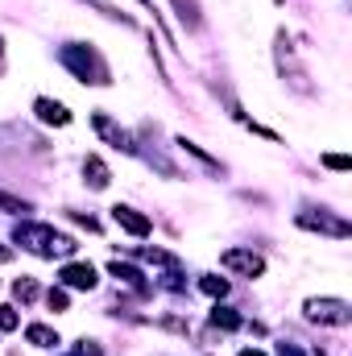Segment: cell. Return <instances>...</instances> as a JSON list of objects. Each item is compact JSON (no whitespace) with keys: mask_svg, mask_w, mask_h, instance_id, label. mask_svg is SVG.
I'll return each mask as SVG.
<instances>
[{"mask_svg":"<svg viewBox=\"0 0 352 356\" xmlns=\"http://www.w3.org/2000/svg\"><path fill=\"white\" fill-rule=\"evenodd\" d=\"M58 58H63V67H67L79 83H95V88L112 83V71H108V63L99 58V50H95V46L71 42V46H63V50H58Z\"/></svg>","mask_w":352,"mask_h":356,"instance_id":"obj_1","label":"cell"},{"mask_svg":"<svg viewBox=\"0 0 352 356\" xmlns=\"http://www.w3.org/2000/svg\"><path fill=\"white\" fill-rule=\"evenodd\" d=\"M17 241L38 257H71L79 249L67 232H54L50 224H17Z\"/></svg>","mask_w":352,"mask_h":356,"instance_id":"obj_2","label":"cell"},{"mask_svg":"<svg viewBox=\"0 0 352 356\" xmlns=\"http://www.w3.org/2000/svg\"><path fill=\"white\" fill-rule=\"evenodd\" d=\"M307 319L311 323H328V327H344L352 319V311H349V302L344 298H307Z\"/></svg>","mask_w":352,"mask_h":356,"instance_id":"obj_3","label":"cell"},{"mask_svg":"<svg viewBox=\"0 0 352 356\" xmlns=\"http://www.w3.org/2000/svg\"><path fill=\"white\" fill-rule=\"evenodd\" d=\"M278 71L286 75V83L294 91H303V95H311V83H307V71L294 63V46H290V38L286 33H278Z\"/></svg>","mask_w":352,"mask_h":356,"instance_id":"obj_4","label":"cell"},{"mask_svg":"<svg viewBox=\"0 0 352 356\" xmlns=\"http://www.w3.org/2000/svg\"><path fill=\"white\" fill-rule=\"evenodd\" d=\"M220 266L228 273H241V277H262L265 273V257L253 249H224L220 253Z\"/></svg>","mask_w":352,"mask_h":356,"instance_id":"obj_5","label":"cell"},{"mask_svg":"<svg viewBox=\"0 0 352 356\" xmlns=\"http://www.w3.org/2000/svg\"><path fill=\"white\" fill-rule=\"evenodd\" d=\"M91 124H95V133H99V137H108L116 149H125V154H137V141H133V133H125V129H120L112 116L95 112V116H91Z\"/></svg>","mask_w":352,"mask_h":356,"instance_id":"obj_6","label":"cell"},{"mask_svg":"<svg viewBox=\"0 0 352 356\" xmlns=\"http://www.w3.org/2000/svg\"><path fill=\"white\" fill-rule=\"evenodd\" d=\"M95 266L88 261H71V266L58 269V286H67V290H95Z\"/></svg>","mask_w":352,"mask_h":356,"instance_id":"obj_7","label":"cell"},{"mask_svg":"<svg viewBox=\"0 0 352 356\" xmlns=\"http://www.w3.org/2000/svg\"><path fill=\"white\" fill-rule=\"evenodd\" d=\"M112 220H116L129 236H150V232H154L150 216H141V211H137V207H129V203H116V207H112Z\"/></svg>","mask_w":352,"mask_h":356,"instance_id":"obj_8","label":"cell"},{"mask_svg":"<svg viewBox=\"0 0 352 356\" xmlns=\"http://www.w3.org/2000/svg\"><path fill=\"white\" fill-rule=\"evenodd\" d=\"M33 112H38L42 124H54V129H67V124H71L67 104H58V99H50V95H38V99H33Z\"/></svg>","mask_w":352,"mask_h":356,"instance_id":"obj_9","label":"cell"},{"mask_svg":"<svg viewBox=\"0 0 352 356\" xmlns=\"http://www.w3.org/2000/svg\"><path fill=\"white\" fill-rule=\"evenodd\" d=\"M298 228H319V232H332V236H349L352 232L344 220H332V216H298Z\"/></svg>","mask_w":352,"mask_h":356,"instance_id":"obj_10","label":"cell"},{"mask_svg":"<svg viewBox=\"0 0 352 356\" xmlns=\"http://www.w3.org/2000/svg\"><path fill=\"white\" fill-rule=\"evenodd\" d=\"M83 178H88L91 191H104V186L112 182L108 166H104V158H95V154H88V158H83Z\"/></svg>","mask_w":352,"mask_h":356,"instance_id":"obj_11","label":"cell"},{"mask_svg":"<svg viewBox=\"0 0 352 356\" xmlns=\"http://www.w3.org/2000/svg\"><path fill=\"white\" fill-rule=\"evenodd\" d=\"M25 340L38 344V348H54L58 344V332H50L46 323H33V327H25Z\"/></svg>","mask_w":352,"mask_h":356,"instance_id":"obj_12","label":"cell"},{"mask_svg":"<svg viewBox=\"0 0 352 356\" xmlns=\"http://www.w3.org/2000/svg\"><path fill=\"white\" fill-rule=\"evenodd\" d=\"M211 327H220V332H237V327H241V315H237L232 307H216V311H211Z\"/></svg>","mask_w":352,"mask_h":356,"instance_id":"obj_13","label":"cell"},{"mask_svg":"<svg viewBox=\"0 0 352 356\" xmlns=\"http://www.w3.org/2000/svg\"><path fill=\"white\" fill-rule=\"evenodd\" d=\"M175 8H178V21H182L186 29H199V25H203V17H199V4H195V0H175Z\"/></svg>","mask_w":352,"mask_h":356,"instance_id":"obj_14","label":"cell"},{"mask_svg":"<svg viewBox=\"0 0 352 356\" xmlns=\"http://www.w3.org/2000/svg\"><path fill=\"white\" fill-rule=\"evenodd\" d=\"M178 149H182V154H191L195 162H203L207 170H220V162H216V158H207V154H203V149H199L195 141H186V137H178Z\"/></svg>","mask_w":352,"mask_h":356,"instance_id":"obj_15","label":"cell"},{"mask_svg":"<svg viewBox=\"0 0 352 356\" xmlns=\"http://www.w3.org/2000/svg\"><path fill=\"white\" fill-rule=\"evenodd\" d=\"M108 273H112V277H120V282H129V286H137V290H145L141 273H137L133 266H120V261H112V266H108Z\"/></svg>","mask_w":352,"mask_h":356,"instance_id":"obj_16","label":"cell"},{"mask_svg":"<svg viewBox=\"0 0 352 356\" xmlns=\"http://www.w3.org/2000/svg\"><path fill=\"white\" fill-rule=\"evenodd\" d=\"M13 294H17L21 302H33L42 290H38V282H33V277H17V282H13Z\"/></svg>","mask_w":352,"mask_h":356,"instance_id":"obj_17","label":"cell"},{"mask_svg":"<svg viewBox=\"0 0 352 356\" xmlns=\"http://www.w3.org/2000/svg\"><path fill=\"white\" fill-rule=\"evenodd\" d=\"M199 290H203V294H211V298H224V294H228V277H203V282H199Z\"/></svg>","mask_w":352,"mask_h":356,"instance_id":"obj_18","label":"cell"},{"mask_svg":"<svg viewBox=\"0 0 352 356\" xmlns=\"http://www.w3.org/2000/svg\"><path fill=\"white\" fill-rule=\"evenodd\" d=\"M46 302H50V311H67V286H54V290H46Z\"/></svg>","mask_w":352,"mask_h":356,"instance_id":"obj_19","label":"cell"},{"mask_svg":"<svg viewBox=\"0 0 352 356\" xmlns=\"http://www.w3.org/2000/svg\"><path fill=\"white\" fill-rule=\"evenodd\" d=\"M0 207H4V211H29V203H25V199H17V195H4V191H0Z\"/></svg>","mask_w":352,"mask_h":356,"instance_id":"obj_20","label":"cell"},{"mask_svg":"<svg viewBox=\"0 0 352 356\" xmlns=\"http://www.w3.org/2000/svg\"><path fill=\"white\" fill-rule=\"evenodd\" d=\"M319 162H323L328 170H349V166H352V162H349V158H344V154H323Z\"/></svg>","mask_w":352,"mask_h":356,"instance_id":"obj_21","label":"cell"},{"mask_svg":"<svg viewBox=\"0 0 352 356\" xmlns=\"http://www.w3.org/2000/svg\"><path fill=\"white\" fill-rule=\"evenodd\" d=\"M17 323H21V319H17V311H13V307H0V332H13Z\"/></svg>","mask_w":352,"mask_h":356,"instance_id":"obj_22","label":"cell"},{"mask_svg":"<svg viewBox=\"0 0 352 356\" xmlns=\"http://www.w3.org/2000/svg\"><path fill=\"white\" fill-rule=\"evenodd\" d=\"M278 356H303L294 344H278Z\"/></svg>","mask_w":352,"mask_h":356,"instance_id":"obj_23","label":"cell"},{"mask_svg":"<svg viewBox=\"0 0 352 356\" xmlns=\"http://www.w3.org/2000/svg\"><path fill=\"white\" fill-rule=\"evenodd\" d=\"M8 257H13V249H4V245H0V261H8Z\"/></svg>","mask_w":352,"mask_h":356,"instance_id":"obj_24","label":"cell"},{"mask_svg":"<svg viewBox=\"0 0 352 356\" xmlns=\"http://www.w3.org/2000/svg\"><path fill=\"white\" fill-rule=\"evenodd\" d=\"M241 356H265V353H257V348H241Z\"/></svg>","mask_w":352,"mask_h":356,"instance_id":"obj_25","label":"cell"},{"mask_svg":"<svg viewBox=\"0 0 352 356\" xmlns=\"http://www.w3.org/2000/svg\"><path fill=\"white\" fill-rule=\"evenodd\" d=\"M0 58H4V42H0Z\"/></svg>","mask_w":352,"mask_h":356,"instance_id":"obj_26","label":"cell"},{"mask_svg":"<svg viewBox=\"0 0 352 356\" xmlns=\"http://www.w3.org/2000/svg\"><path fill=\"white\" fill-rule=\"evenodd\" d=\"M273 4H286V0H273Z\"/></svg>","mask_w":352,"mask_h":356,"instance_id":"obj_27","label":"cell"}]
</instances>
